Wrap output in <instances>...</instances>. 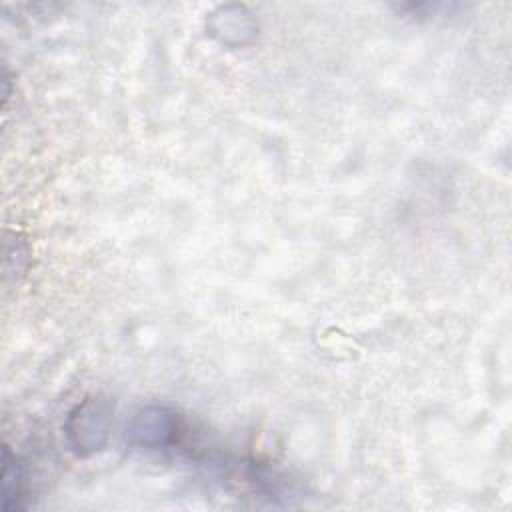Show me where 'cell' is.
<instances>
[{
	"instance_id": "obj_1",
	"label": "cell",
	"mask_w": 512,
	"mask_h": 512,
	"mask_svg": "<svg viewBox=\"0 0 512 512\" xmlns=\"http://www.w3.org/2000/svg\"><path fill=\"white\" fill-rule=\"evenodd\" d=\"M112 410L106 400L88 398L80 402L66 418L64 432L68 446L78 456H90L100 452L110 436Z\"/></svg>"
},
{
	"instance_id": "obj_2",
	"label": "cell",
	"mask_w": 512,
	"mask_h": 512,
	"mask_svg": "<svg viewBox=\"0 0 512 512\" xmlns=\"http://www.w3.org/2000/svg\"><path fill=\"white\" fill-rule=\"evenodd\" d=\"M176 434L178 422L174 414L160 406H146L138 410L126 428L128 442L146 450L170 446L176 440Z\"/></svg>"
},
{
	"instance_id": "obj_3",
	"label": "cell",
	"mask_w": 512,
	"mask_h": 512,
	"mask_svg": "<svg viewBox=\"0 0 512 512\" xmlns=\"http://www.w3.org/2000/svg\"><path fill=\"white\" fill-rule=\"evenodd\" d=\"M2 498L6 512L22 508L24 472L8 446H4L2 450Z\"/></svg>"
}]
</instances>
